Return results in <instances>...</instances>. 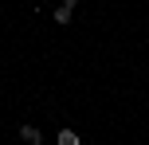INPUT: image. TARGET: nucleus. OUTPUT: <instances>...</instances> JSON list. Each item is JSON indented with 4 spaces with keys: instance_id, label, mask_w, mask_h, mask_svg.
Instances as JSON below:
<instances>
[{
    "instance_id": "f257e3e1",
    "label": "nucleus",
    "mask_w": 149,
    "mask_h": 145,
    "mask_svg": "<svg viewBox=\"0 0 149 145\" xmlns=\"http://www.w3.org/2000/svg\"><path fill=\"white\" fill-rule=\"evenodd\" d=\"M20 137L28 141V145H39V141H43V137H39V130H36V126H24V130H20Z\"/></svg>"
},
{
    "instance_id": "f03ea898",
    "label": "nucleus",
    "mask_w": 149,
    "mask_h": 145,
    "mask_svg": "<svg viewBox=\"0 0 149 145\" xmlns=\"http://www.w3.org/2000/svg\"><path fill=\"white\" fill-rule=\"evenodd\" d=\"M59 145H79V133L74 130H59Z\"/></svg>"
},
{
    "instance_id": "7ed1b4c3",
    "label": "nucleus",
    "mask_w": 149,
    "mask_h": 145,
    "mask_svg": "<svg viewBox=\"0 0 149 145\" xmlns=\"http://www.w3.org/2000/svg\"><path fill=\"white\" fill-rule=\"evenodd\" d=\"M55 24H71V8H67V4L55 8Z\"/></svg>"
},
{
    "instance_id": "20e7f679",
    "label": "nucleus",
    "mask_w": 149,
    "mask_h": 145,
    "mask_svg": "<svg viewBox=\"0 0 149 145\" xmlns=\"http://www.w3.org/2000/svg\"><path fill=\"white\" fill-rule=\"evenodd\" d=\"M71 4H74V0H67V8H71Z\"/></svg>"
}]
</instances>
